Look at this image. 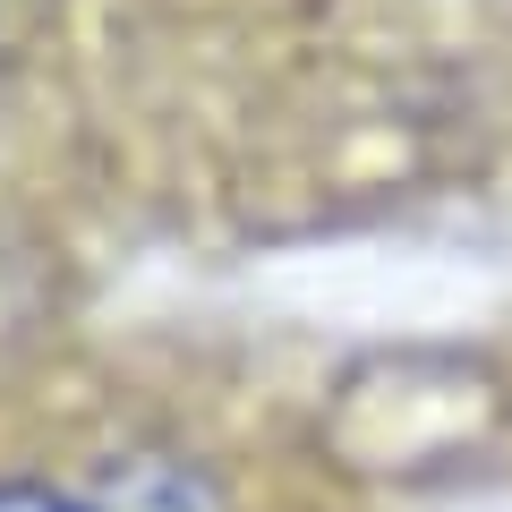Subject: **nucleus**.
I'll list each match as a JSON object with an SVG mask.
<instances>
[{
	"label": "nucleus",
	"instance_id": "f257e3e1",
	"mask_svg": "<svg viewBox=\"0 0 512 512\" xmlns=\"http://www.w3.org/2000/svg\"><path fill=\"white\" fill-rule=\"evenodd\" d=\"M0 512H94L60 487H35V478H0Z\"/></svg>",
	"mask_w": 512,
	"mask_h": 512
}]
</instances>
